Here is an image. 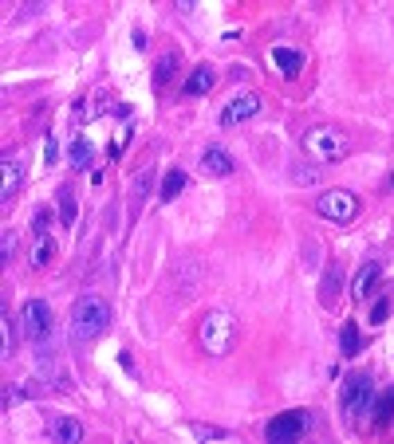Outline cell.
I'll use <instances>...</instances> for the list:
<instances>
[{
    "instance_id": "277c9868",
    "label": "cell",
    "mask_w": 394,
    "mask_h": 444,
    "mask_svg": "<svg viewBox=\"0 0 394 444\" xmlns=\"http://www.w3.org/2000/svg\"><path fill=\"white\" fill-rule=\"evenodd\" d=\"M20 326H24L28 342L44 346V342H51V335H55V314H51V307L44 299H28L24 307H20Z\"/></svg>"
},
{
    "instance_id": "603a6c76",
    "label": "cell",
    "mask_w": 394,
    "mask_h": 444,
    "mask_svg": "<svg viewBox=\"0 0 394 444\" xmlns=\"http://www.w3.org/2000/svg\"><path fill=\"white\" fill-rule=\"evenodd\" d=\"M51 260H55V244H51V240H40L36 256H32V264H36V267H48Z\"/></svg>"
},
{
    "instance_id": "ba28073f",
    "label": "cell",
    "mask_w": 394,
    "mask_h": 444,
    "mask_svg": "<svg viewBox=\"0 0 394 444\" xmlns=\"http://www.w3.org/2000/svg\"><path fill=\"white\" fill-rule=\"evenodd\" d=\"M260 95H237V98H229L225 103V110H221V126H233V122H245V118H257L260 114Z\"/></svg>"
},
{
    "instance_id": "d6986e66",
    "label": "cell",
    "mask_w": 394,
    "mask_h": 444,
    "mask_svg": "<svg viewBox=\"0 0 394 444\" xmlns=\"http://www.w3.org/2000/svg\"><path fill=\"white\" fill-rule=\"evenodd\" d=\"M60 220H63V229H71L75 224V193H71V185H60Z\"/></svg>"
},
{
    "instance_id": "7402d4cb",
    "label": "cell",
    "mask_w": 394,
    "mask_h": 444,
    "mask_svg": "<svg viewBox=\"0 0 394 444\" xmlns=\"http://www.w3.org/2000/svg\"><path fill=\"white\" fill-rule=\"evenodd\" d=\"M189 432H194V436H201V441H225V436H229V432L217 429V425H189Z\"/></svg>"
},
{
    "instance_id": "4fadbf2b",
    "label": "cell",
    "mask_w": 394,
    "mask_h": 444,
    "mask_svg": "<svg viewBox=\"0 0 394 444\" xmlns=\"http://www.w3.org/2000/svg\"><path fill=\"white\" fill-rule=\"evenodd\" d=\"M51 436H55L60 444H75L79 436H83V425H79V420H67V417H55L51 420Z\"/></svg>"
},
{
    "instance_id": "cb8c5ba5",
    "label": "cell",
    "mask_w": 394,
    "mask_h": 444,
    "mask_svg": "<svg viewBox=\"0 0 394 444\" xmlns=\"http://www.w3.org/2000/svg\"><path fill=\"white\" fill-rule=\"evenodd\" d=\"M51 220H55V216H51V208H36V216H32V232H36V236H44Z\"/></svg>"
},
{
    "instance_id": "5b68a950",
    "label": "cell",
    "mask_w": 394,
    "mask_h": 444,
    "mask_svg": "<svg viewBox=\"0 0 394 444\" xmlns=\"http://www.w3.org/2000/svg\"><path fill=\"white\" fill-rule=\"evenodd\" d=\"M316 213H320L323 220H332V224H351L359 216V201L351 189H327V193H320Z\"/></svg>"
},
{
    "instance_id": "7a4b0ae2",
    "label": "cell",
    "mask_w": 394,
    "mask_h": 444,
    "mask_svg": "<svg viewBox=\"0 0 394 444\" xmlns=\"http://www.w3.org/2000/svg\"><path fill=\"white\" fill-rule=\"evenodd\" d=\"M197 338H201V350L205 354H213V358H225L229 350H233L237 342V323L229 311H209L205 319H201V330H197Z\"/></svg>"
},
{
    "instance_id": "44dd1931",
    "label": "cell",
    "mask_w": 394,
    "mask_h": 444,
    "mask_svg": "<svg viewBox=\"0 0 394 444\" xmlns=\"http://www.w3.org/2000/svg\"><path fill=\"white\" fill-rule=\"evenodd\" d=\"M173 71H178V55H162L158 67H154V83L166 87V83H170V75H173Z\"/></svg>"
},
{
    "instance_id": "ac0fdd59",
    "label": "cell",
    "mask_w": 394,
    "mask_h": 444,
    "mask_svg": "<svg viewBox=\"0 0 394 444\" xmlns=\"http://www.w3.org/2000/svg\"><path fill=\"white\" fill-rule=\"evenodd\" d=\"M185 181H189V177H185L182 169H170V173L162 177V201H173V197L185 189Z\"/></svg>"
},
{
    "instance_id": "d4e9b609",
    "label": "cell",
    "mask_w": 394,
    "mask_h": 444,
    "mask_svg": "<svg viewBox=\"0 0 394 444\" xmlns=\"http://www.w3.org/2000/svg\"><path fill=\"white\" fill-rule=\"evenodd\" d=\"M386 319H391V299H379V303H375V311H370V323L382 326Z\"/></svg>"
},
{
    "instance_id": "e0dca14e",
    "label": "cell",
    "mask_w": 394,
    "mask_h": 444,
    "mask_svg": "<svg viewBox=\"0 0 394 444\" xmlns=\"http://www.w3.org/2000/svg\"><path fill=\"white\" fill-rule=\"evenodd\" d=\"M339 350H343V358H355L359 350V326L355 323H343V330H339Z\"/></svg>"
},
{
    "instance_id": "9c48e42d",
    "label": "cell",
    "mask_w": 394,
    "mask_h": 444,
    "mask_svg": "<svg viewBox=\"0 0 394 444\" xmlns=\"http://www.w3.org/2000/svg\"><path fill=\"white\" fill-rule=\"evenodd\" d=\"M201 169L213 173V177H229V173L237 169V161H233V154H229L225 145H205V150H201Z\"/></svg>"
},
{
    "instance_id": "30bf717a",
    "label": "cell",
    "mask_w": 394,
    "mask_h": 444,
    "mask_svg": "<svg viewBox=\"0 0 394 444\" xmlns=\"http://www.w3.org/2000/svg\"><path fill=\"white\" fill-rule=\"evenodd\" d=\"M213 83H217V71H213L209 63H201V67H194V75L185 79L182 95H185V98H197V95H205V91H209Z\"/></svg>"
},
{
    "instance_id": "3957f363",
    "label": "cell",
    "mask_w": 394,
    "mask_h": 444,
    "mask_svg": "<svg viewBox=\"0 0 394 444\" xmlns=\"http://www.w3.org/2000/svg\"><path fill=\"white\" fill-rule=\"evenodd\" d=\"M304 154H308L311 161H320V166L347 157V138H343V130H335V126H311V130L304 134Z\"/></svg>"
},
{
    "instance_id": "6da1fadb",
    "label": "cell",
    "mask_w": 394,
    "mask_h": 444,
    "mask_svg": "<svg viewBox=\"0 0 394 444\" xmlns=\"http://www.w3.org/2000/svg\"><path fill=\"white\" fill-rule=\"evenodd\" d=\"M111 323V307L98 299V295H79L71 307V338L75 342H91L107 330Z\"/></svg>"
},
{
    "instance_id": "5bb4252c",
    "label": "cell",
    "mask_w": 394,
    "mask_h": 444,
    "mask_svg": "<svg viewBox=\"0 0 394 444\" xmlns=\"http://www.w3.org/2000/svg\"><path fill=\"white\" fill-rule=\"evenodd\" d=\"M370 413H375V425H379V429H386V425H391V420H394V385L386 389V393H379V401H375V409H370Z\"/></svg>"
},
{
    "instance_id": "2e32d148",
    "label": "cell",
    "mask_w": 394,
    "mask_h": 444,
    "mask_svg": "<svg viewBox=\"0 0 394 444\" xmlns=\"http://www.w3.org/2000/svg\"><path fill=\"white\" fill-rule=\"evenodd\" d=\"M339 283H343V279H339V267H327V272H323V287H320L323 307H332V303L339 299Z\"/></svg>"
},
{
    "instance_id": "8992f818",
    "label": "cell",
    "mask_w": 394,
    "mask_h": 444,
    "mask_svg": "<svg viewBox=\"0 0 394 444\" xmlns=\"http://www.w3.org/2000/svg\"><path fill=\"white\" fill-rule=\"evenodd\" d=\"M308 429H311V413H308V409H288V413H280V417L268 420L264 436H268V441H300Z\"/></svg>"
},
{
    "instance_id": "52a82bcc",
    "label": "cell",
    "mask_w": 394,
    "mask_h": 444,
    "mask_svg": "<svg viewBox=\"0 0 394 444\" xmlns=\"http://www.w3.org/2000/svg\"><path fill=\"white\" fill-rule=\"evenodd\" d=\"M370 393H375L370 373H347L343 393H339V409H343L347 417H359V413L370 405Z\"/></svg>"
},
{
    "instance_id": "ffe728a7",
    "label": "cell",
    "mask_w": 394,
    "mask_h": 444,
    "mask_svg": "<svg viewBox=\"0 0 394 444\" xmlns=\"http://www.w3.org/2000/svg\"><path fill=\"white\" fill-rule=\"evenodd\" d=\"M67 157H71L75 169H91V142H87V138H75L71 150H67Z\"/></svg>"
},
{
    "instance_id": "7c38bea8",
    "label": "cell",
    "mask_w": 394,
    "mask_h": 444,
    "mask_svg": "<svg viewBox=\"0 0 394 444\" xmlns=\"http://www.w3.org/2000/svg\"><path fill=\"white\" fill-rule=\"evenodd\" d=\"M379 276H382V264H375V260H370L367 267H359V276H355V295H359V299L375 295V287H379Z\"/></svg>"
},
{
    "instance_id": "f1b7e54d",
    "label": "cell",
    "mask_w": 394,
    "mask_h": 444,
    "mask_svg": "<svg viewBox=\"0 0 394 444\" xmlns=\"http://www.w3.org/2000/svg\"><path fill=\"white\" fill-rule=\"evenodd\" d=\"M44 157H48V166H51V161H55V142H51V138H48V142H44Z\"/></svg>"
},
{
    "instance_id": "83f0119b",
    "label": "cell",
    "mask_w": 394,
    "mask_h": 444,
    "mask_svg": "<svg viewBox=\"0 0 394 444\" xmlns=\"http://www.w3.org/2000/svg\"><path fill=\"white\" fill-rule=\"evenodd\" d=\"M292 177H296V181H304V185H311V181H316V173H311V169H300V166H296V169H292Z\"/></svg>"
},
{
    "instance_id": "484cf974",
    "label": "cell",
    "mask_w": 394,
    "mask_h": 444,
    "mask_svg": "<svg viewBox=\"0 0 394 444\" xmlns=\"http://www.w3.org/2000/svg\"><path fill=\"white\" fill-rule=\"evenodd\" d=\"M4 354H12V314L4 307Z\"/></svg>"
},
{
    "instance_id": "4316f807",
    "label": "cell",
    "mask_w": 394,
    "mask_h": 444,
    "mask_svg": "<svg viewBox=\"0 0 394 444\" xmlns=\"http://www.w3.org/2000/svg\"><path fill=\"white\" fill-rule=\"evenodd\" d=\"M12 256H16V236H12V232H4V256H0V260H4V264H12Z\"/></svg>"
},
{
    "instance_id": "9a60e30c",
    "label": "cell",
    "mask_w": 394,
    "mask_h": 444,
    "mask_svg": "<svg viewBox=\"0 0 394 444\" xmlns=\"http://www.w3.org/2000/svg\"><path fill=\"white\" fill-rule=\"evenodd\" d=\"M16 185H20V161H16L12 154H8V157H4V193H0V201H4V204L12 201Z\"/></svg>"
},
{
    "instance_id": "8fae6325",
    "label": "cell",
    "mask_w": 394,
    "mask_h": 444,
    "mask_svg": "<svg viewBox=\"0 0 394 444\" xmlns=\"http://www.w3.org/2000/svg\"><path fill=\"white\" fill-rule=\"evenodd\" d=\"M272 63L280 67L284 79H296V75L304 71V51H296V48H272Z\"/></svg>"
}]
</instances>
